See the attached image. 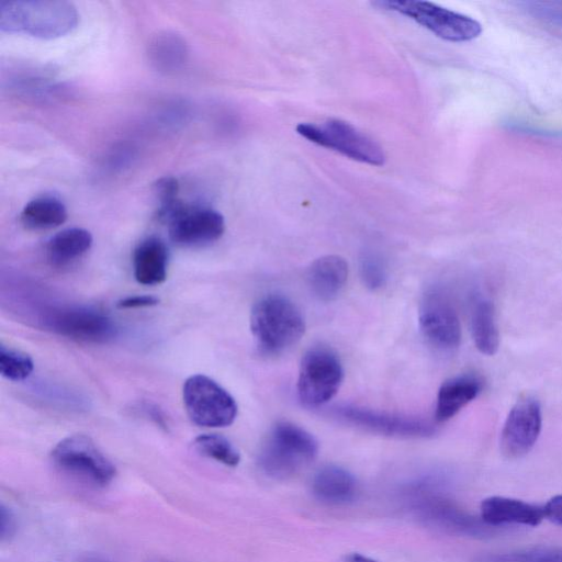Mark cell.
Segmentation results:
<instances>
[{
  "label": "cell",
  "mask_w": 562,
  "mask_h": 562,
  "mask_svg": "<svg viewBox=\"0 0 562 562\" xmlns=\"http://www.w3.org/2000/svg\"><path fill=\"white\" fill-rule=\"evenodd\" d=\"M469 314L476 349L486 356L494 355L499 346V331L493 302L481 291H475L471 295Z\"/></svg>",
  "instance_id": "cell-18"
},
{
  "label": "cell",
  "mask_w": 562,
  "mask_h": 562,
  "mask_svg": "<svg viewBox=\"0 0 562 562\" xmlns=\"http://www.w3.org/2000/svg\"><path fill=\"white\" fill-rule=\"evenodd\" d=\"M148 562H168V561L155 560V561H148Z\"/></svg>",
  "instance_id": "cell-34"
},
{
  "label": "cell",
  "mask_w": 562,
  "mask_h": 562,
  "mask_svg": "<svg viewBox=\"0 0 562 562\" xmlns=\"http://www.w3.org/2000/svg\"><path fill=\"white\" fill-rule=\"evenodd\" d=\"M528 11L538 19L562 25V2H530Z\"/></svg>",
  "instance_id": "cell-29"
},
{
  "label": "cell",
  "mask_w": 562,
  "mask_h": 562,
  "mask_svg": "<svg viewBox=\"0 0 562 562\" xmlns=\"http://www.w3.org/2000/svg\"><path fill=\"white\" fill-rule=\"evenodd\" d=\"M333 413L348 425L387 437L426 438L437 430L432 423L416 417L355 405H339Z\"/></svg>",
  "instance_id": "cell-11"
},
{
  "label": "cell",
  "mask_w": 562,
  "mask_h": 562,
  "mask_svg": "<svg viewBox=\"0 0 562 562\" xmlns=\"http://www.w3.org/2000/svg\"><path fill=\"white\" fill-rule=\"evenodd\" d=\"M167 224L170 239L188 247L211 244L221 238L225 231L223 215L209 207L184 205Z\"/></svg>",
  "instance_id": "cell-14"
},
{
  "label": "cell",
  "mask_w": 562,
  "mask_h": 562,
  "mask_svg": "<svg viewBox=\"0 0 562 562\" xmlns=\"http://www.w3.org/2000/svg\"><path fill=\"white\" fill-rule=\"evenodd\" d=\"M542 428L539 401L530 395L517 400L508 412L501 431V450L509 459L527 454L537 442Z\"/></svg>",
  "instance_id": "cell-12"
},
{
  "label": "cell",
  "mask_w": 562,
  "mask_h": 562,
  "mask_svg": "<svg viewBox=\"0 0 562 562\" xmlns=\"http://www.w3.org/2000/svg\"><path fill=\"white\" fill-rule=\"evenodd\" d=\"M46 322L52 330L81 341L105 342L116 334L115 324L109 316L86 307L55 310L48 314Z\"/></svg>",
  "instance_id": "cell-13"
},
{
  "label": "cell",
  "mask_w": 562,
  "mask_h": 562,
  "mask_svg": "<svg viewBox=\"0 0 562 562\" xmlns=\"http://www.w3.org/2000/svg\"><path fill=\"white\" fill-rule=\"evenodd\" d=\"M419 328L427 342L439 351L457 349L461 341V325L456 307L447 294L432 286L423 295L419 306Z\"/></svg>",
  "instance_id": "cell-10"
},
{
  "label": "cell",
  "mask_w": 562,
  "mask_h": 562,
  "mask_svg": "<svg viewBox=\"0 0 562 562\" xmlns=\"http://www.w3.org/2000/svg\"><path fill=\"white\" fill-rule=\"evenodd\" d=\"M159 300L151 295H135L122 299L117 302L119 308H138L154 306Z\"/></svg>",
  "instance_id": "cell-30"
},
{
  "label": "cell",
  "mask_w": 562,
  "mask_h": 562,
  "mask_svg": "<svg viewBox=\"0 0 562 562\" xmlns=\"http://www.w3.org/2000/svg\"><path fill=\"white\" fill-rule=\"evenodd\" d=\"M149 55L153 63L161 70L177 69L186 59V45L176 35L164 34L150 45Z\"/></svg>",
  "instance_id": "cell-23"
},
{
  "label": "cell",
  "mask_w": 562,
  "mask_h": 562,
  "mask_svg": "<svg viewBox=\"0 0 562 562\" xmlns=\"http://www.w3.org/2000/svg\"><path fill=\"white\" fill-rule=\"evenodd\" d=\"M475 562H562V547L539 546L484 554L479 557Z\"/></svg>",
  "instance_id": "cell-24"
},
{
  "label": "cell",
  "mask_w": 562,
  "mask_h": 562,
  "mask_svg": "<svg viewBox=\"0 0 562 562\" xmlns=\"http://www.w3.org/2000/svg\"><path fill=\"white\" fill-rule=\"evenodd\" d=\"M78 24L72 3L48 0H10L0 2V29L40 38L60 37Z\"/></svg>",
  "instance_id": "cell-2"
},
{
  "label": "cell",
  "mask_w": 562,
  "mask_h": 562,
  "mask_svg": "<svg viewBox=\"0 0 562 562\" xmlns=\"http://www.w3.org/2000/svg\"><path fill=\"white\" fill-rule=\"evenodd\" d=\"M34 363L30 356L19 350L0 347V372L10 381H23L33 371Z\"/></svg>",
  "instance_id": "cell-26"
},
{
  "label": "cell",
  "mask_w": 562,
  "mask_h": 562,
  "mask_svg": "<svg viewBox=\"0 0 562 562\" xmlns=\"http://www.w3.org/2000/svg\"><path fill=\"white\" fill-rule=\"evenodd\" d=\"M480 517L486 525L495 528L506 525L536 527L546 518L543 506L505 496L483 499Z\"/></svg>",
  "instance_id": "cell-15"
},
{
  "label": "cell",
  "mask_w": 562,
  "mask_h": 562,
  "mask_svg": "<svg viewBox=\"0 0 562 562\" xmlns=\"http://www.w3.org/2000/svg\"><path fill=\"white\" fill-rule=\"evenodd\" d=\"M544 517L562 526V495L551 497L543 506Z\"/></svg>",
  "instance_id": "cell-31"
},
{
  "label": "cell",
  "mask_w": 562,
  "mask_h": 562,
  "mask_svg": "<svg viewBox=\"0 0 562 562\" xmlns=\"http://www.w3.org/2000/svg\"><path fill=\"white\" fill-rule=\"evenodd\" d=\"M342 562H378L369 557L360 553H351L345 558Z\"/></svg>",
  "instance_id": "cell-33"
},
{
  "label": "cell",
  "mask_w": 562,
  "mask_h": 562,
  "mask_svg": "<svg viewBox=\"0 0 562 562\" xmlns=\"http://www.w3.org/2000/svg\"><path fill=\"white\" fill-rule=\"evenodd\" d=\"M15 530L12 513L2 504L0 507V537L1 540L10 538Z\"/></svg>",
  "instance_id": "cell-32"
},
{
  "label": "cell",
  "mask_w": 562,
  "mask_h": 562,
  "mask_svg": "<svg viewBox=\"0 0 562 562\" xmlns=\"http://www.w3.org/2000/svg\"><path fill=\"white\" fill-rule=\"evenodd\" d=\"M482 389V379L472 373H463L446 380L437 394L435 409L437 423H445L456 416L477 397Z\"/></svg>",
  "instance_id": "cell-16"
},
{
  "label": "cell",
  "mask_w": 562,
  "mask_h": 562,
  "mask_svg": "<svg viewBox=\"0 0 562 562\" xmlns=\"http://www.w3.org/2000/svg\"><path fill=\"white\" fill-rule=\"evenodd\" d=\"M193 445L201 454L227 467H236L240 461L237 449L223 436L216 434L200 435L194 439Z\"/></svg>",
  "instance_id": "cell-25"
},
{
  "label": "cell",
  "mask_w": 562,
  "mask_h": 562,
  "mask_svg": "<svg viewBox=\"0 0 562 562\" xmlns=\"http://www.w3.org/2000/svg\"><path fill=\"white\" fill-rule=\"evenodd\" d=\"M372 4L406 15L446 41L467 42L476 38L482 33V25L475 19L432 2L379 0Z\"/></svg>",
  "instance_id": "cell-5"
},
{
  "label": "cell",
  "mask_w": 562,
  "mask_h": 562,
  "mask_svg": "<svg viewBox=\"0 0 562 562\" xmlns=\"http://www.w3.org/2000/svg\"><path fill=\"white\" fill-rule=\"evenodd\" d=\"M312 493L319 502L327 505H347L356 499L358 483L348 470L337 465H326L315 473L312 480Z\"/></svg>",
  "instance_id": "cell-19"
},
{
  "label": "cell",
  "mask_w": 562,
  "mask_h": 562,
  "mask_svg": "<svg viewBox=\"0 0 562 562\" xmlns=\"http://www.w3.org/2000/svg\"><path fill=\"white\" fill-rule=\"evenodd\" d=\"M250 329L262 352L279 355L302 338L305 321L291 300L281 294H268L254 305Z\"/></svg>",
  "instance_id": "cell-3"
},
{
  "label": "cell",
  "mask_w": 562,
  "mask_h": 562,
  "mask_svg": "<svg viewBox=\"0 0 562 562\" xmlns=\"http://www.w3.org/2000/svg\"><path fill=\"white\" fill-rule=\"evenodd\" d=\"M342 379L344 369L337 353L325 346L312 347L300 363L299 397L307 406L324 405L336 395Z\"/></svg>",
  "instance_id": "cell-7"
},
{
  "label": "cell",
  "mask_w": 562,
  "mask_h": 562,
  "mask_svg": "<svg viewBox=\"0 0 562 562\" xmlns=\"http://www.w3.org/2000/svg\"><path fill=\"white\" fill-rule=\"evenodd\" d=\"M168 249L157 237L142 240L133 252V272L136 281L144 285L160 284L166 280Z\"/></svg>",
  "instance_id": "cell-20"
},
{
  "label": "cell",
  "mask_w": 562,
  "mask_h": 562,
  "mask_svg": "<svg viewBox=\"0 0 562 562\" xmlns=\"http://www.w3.org/2000/svg\"><path fill=\"white\" fill-rule=\"evenodd\" d=\"M296 132L310 142L350 159L371 166H383L385 162L382 147L345 121L329 119L321 123H300Z\"/></svg>",
  "instance_id": "cell-6"
},
{
  "label": "cell",
  "mask_w": 562,
  "mask_h": 562,
  "mask_svg": "<svg viewBox=\"0 0 562 562\" xmlns=\"http://www.w3.org/2000/svg\"><path fill=\"white\" fill-rule=\"evenodd\" d=\"M445 480L429 474L408 484L405 499L414 514L424 524L453 535L468 537H488L497 528L486 525L481 517L460 508L441 493Z\"/></svg>",
  "instance_id": "cell-1"
},
{
  "label": "cell",
  "mask_w": 562,
  "mask_h": 562,
  "mask_svg": "<svg viewBox=\"0 0 562 562\" xmlns=\"http://www.w3.org/2000/svg\"><path fill=\"white\" fill-rule=\"evenodd\" d=\"M93 238L81 227L66 228L55 234L46 245V254L55 266H65L86 254Z\"/></svg>",
  "instance_id": "cell-21"
},
{
  "label": "cell",
  "mask_w": 562,
  "mask_h": 562,
  "mask_svg": "<svg viewBox=\"0 0 562 562\" xmlns=\"http://www.w3.org/2000/svg\"><path fill=\"white\" fill-rule=\"evenodd\" d=\"M68 213L65 204L53 196H38L29 201L21 211L23 225L31 229H50L64 224Z\"/></svg>",
  "instance_id": "cell-22"
},
{
  "label": "cell",
  "mask_w": 562,
  "mask_h": 562,
  "mask_svg": "<svg viewBox=\"0 0 562 562\" xmlns=\"http://www.w3.org/2000/svg\"><path fill=\"white\" fill-rule=\"evenodd\" d=\"M360 277L368 289L373 291L381 289L387 279L383 259L374 252H364L360 259Z\"/></svg>",
  "instance_id": "cell-27"
},
{
  "label": "cell",
  "mask_w": 562,
  "mask_h": 562,
  "mask_svg": "<svg viewBox=\"0 0 562 562\" xmlns=\"http://www.w3.org/2000/svg\"><path fill=\"white\" fill-rule=\"evenodd\" d=\"M155 192L160 202L159 209H167L173 206L179 201L177 194L179 192V183L172 177H165L159 179L155 184Z\"/></svg>",
  "instance_id": "cell-28"
},
{
  "label": "cell",
  "mask_w": 562,
  "mask_h": 562,
  "mask_svg": "<svg viewBox=\"0 0 562 562\" xmlns=\"http://www.w3.org/2000/svg\"><path fill=\"white\" fill-rule=\"evenodd\" d=\"M52 460L59 470L95 486L108 485L116 474L114 464L83 435L60 440L52 451Z\"/></svg>",
  "instance_id": "cell-9"
},
{
  "label": "cell",
  "mask_w": 562,
  "mask_h": 562,
  "mask_svg": "<svg viewBox=\"0 0 562 562\" xmlns=\"http://www.w3.org/2000/svg\"><path fill=\"white\" fill-rule=\"evenodd\" d=\"M317 452L312 434L293 423L278 422L261 447L258 463L266 475L285 480L308 465Z\"/></svg>",
  "instance_id": "cell-4"
},
{
  "label": "cell",
  "mask_w": 562,
  "mask_h": 562,
  "mask_svg": "<svg viewBox=\"0 0 562 562\" xmlns=\"http://www.w3.org/2000/svg\"><path fill=\"white\" fill-rule=\"evenodd\" d=\"M348 263L337 255H326L314 260L307 270V284L318 300H335L348 280Z\"/></svg>",
  "instance_id": "cell-17"
},
{
  "label": "cell",
  "mask_w": 562,
  "mask_h": 562,
  "mask_svg": "<svg viewBox=\"0 0 562 562\" xmlns=\"http://www.w3.org/2000/svg\"><path fill=\"white\" fill-rule=\"evenodd\" d=\"M182 394L189 417L199 426L226 427L236 418L237 404L234 397L206 375L188 378Z\"/></svg>",
  "instance_id": "cell-8"
}]
</instances>
